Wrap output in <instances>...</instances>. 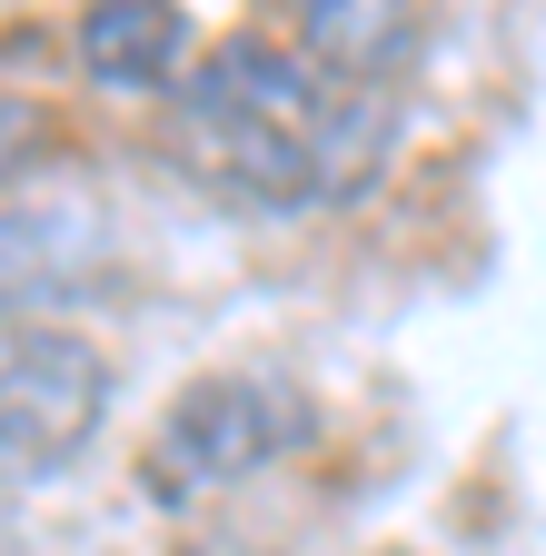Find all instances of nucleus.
<instances>
[{"label": "nucleus", "instance_id": "f257e3e1", "mask_svg": "<svg viewBox=\"0 0 546 556\" xmlns=\"http://www.w3.org/2000/svg\"><path fill=\"white\" fill-rule=\"evenodd\" d=\"M388 90H348L279 40H219L179 80V160L199 189H219L239 208H318L368 189L388 160Z\"/></svg>", "mask_w": 546, "mask_h": 556}, {"label": "nucleus", "instance_id": "f03ea898", "mask_svg": "<svg viewBox=\"0 0 546 556\" xmlns=\"http://www.w3.org/2000/svg\"><path fill=\"white\" fill-rule=\"evenodd\" d=\"M308 438H318V407L289 378L229 368V378L179 388V407L160 417V438L140 457V486H150L160 507H189V497H219V486H249L258 467L299 457Z\"/></svg>", "mask_w": 546, "mask_h": 556}, {"label": "nucleus", "instance_id": "7ed1b4c3", "mask_svg": "<svg viewBox=\"0 0 546 556\" xmlns=\"http://www.w3.org/2000/svg\"><path fill=\"white\" fill-rule=\"evenodd\" d=\"M110 407V358L71 328H30L0 348V467H60L80 457Z\"/></svg>", "mask_w": 546, "mask_h": 556}, {"label": "nucleus", "instance_id": "20e7f679", "mask_svg": "<svg viewBox=\"0 0 546 556\" xmlns=\"http://www.w3.org/2000/svg\"><path fill=\"white\" fill-rule=\"evenodd\" d=\"M110 278V208L71 179L0 189V318L71 308Z\"/></svg>", "mask_w": 546, "mask_h": 556}, {"label": "nucleus", "instance_id": "39448f33", "mask_svg": "<svg viewBox=\"0 0 546 556\" xmlns=\"http://www.w3.org/2000/svg\"><path fill=\"white\" fill-rule=\"evenodd\" d=\"M289 21V50L318 70V80H348V90H378L397 80L428 40V0H279Z\"/></svg>", "mask_w": 546, "mask_h": 556}, {"label": "nucleus", "instance_id": "423d86ee", "mask_svg": "<svg viewBox=\"0 0 546 556\" xmlns=\"http://www.w3.org/2000/svg\"><path fill=\"white\" fill-rule=\"evenodd\" d=\"M179 50H189V11L179 0H90L80 11V60L110 90H160L179 70Z\"/></svg>", "mask_w": 546, "mask_h": 556}]
</instances>
